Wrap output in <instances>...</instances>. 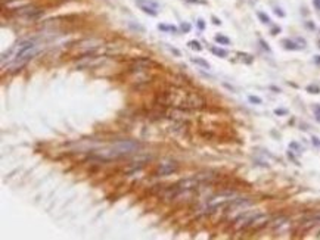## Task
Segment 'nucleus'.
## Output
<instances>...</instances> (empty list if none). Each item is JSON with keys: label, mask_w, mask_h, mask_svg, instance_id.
<instances>
[{"label": "nucleus", "mask_w": 320, "mask_h": 240, "mask_svg": "<svg viewBox=\"0 0 320 240\" xmlns=\"http://www.w3.org/2000/svg\"><path fill=\"white\" fill-rule=\"evenodd\" d=\"M140 147L139 143L136 141H131V140H123V141H118L114 146H111L109 149H105V150L97 152V156L102 158V159H117V158L125 156L129 153H133L137 149Z\"/></svg>", "instance_id": "nucleus-1"}, {"label": "nucleus", "mask_w": 320, "mask_h": 240, "mask_svg": "<svg viewBox=\"0 0 320 240\" xmlns=\"http://www.w3.org/2000/svg\"><path fill=\"white\" fill-rule=\"evenodd\" d=\"M176 169H177L176 162H165V164H161V167L158 168V174L159 175H168V174L174 173Z\"/></svg>", "instance_id": "nucleus-2"}, {"label": "nucleus", "mask_w": 320, "mask_h": 240, "mask_svg": "<svg viewBox=\"0 0 320 240\" xmlns=\"http://www.w3.org/2000/svg\"><path fill=\"white\" fill-rule=\"evenodd\" d=\"M282 44H283V47L286 50H299V49H303V46H298L294 40H289V39L282 40Z\"/></svg>", "instance_id": "nucleus-3"}, {"label": "nucleus", "mask_w": 320, "mask_h": 240, "mask_svg": "<svg viewBox=\"0 0 320 240\" xmlns=\"http://www.w3.org/2000/svg\"><path fill=\"white\" fill-rule=\"evenodd\" d=\"M139 7H140L142 11L145 12V13H148V15H152V16H157V7H152V6L149 5H137Z\"/></svg>", "instance_id": "nucleus-4"}, {"label": "nucleus", "mask_w": 320, "mask_h": 240, "mask_svg": "<svg viewBox=\"0 0 320 240\" xmlns=\"http://www.w3.org/2000/svg\"><path fill=\"white\" fill-rule=\"evenodd\" d=\"M211 52H213L215 56H219V58H227V50H224V49H221V47H211Z\"/></svg>", "instance_id": "nucleus-5"}, {"label": "nucleus", "mask_w": 320, "mask_h": 240, "mask_svg": "<svg viewBox=\"0 0 320 240\" xmlns=\"http://www.w3.org/2000/svg\"><path fill=\"white\" fill-rule=\"evenodd\" d=\"M215 41L220 43V44H223V46L230 44V39H227L226 35H221V34H217V35H215Z\"/></svg>", "instance_id": "nucleus-6"}, {"label": "nucleus", "mask_w": 320, "mask_h": 240, "mask_svg": "<svg viewBox=\"0 0 320 240\" xmlns=\"http://www.w3.org/2000/svg\"><path fill=\"white\" fill-rule=\"evenodd\" d=\"M158 28H159L161 31H170V33H177V27H174V25H167V24H159V25H158Z\"/></svg>", "instance_id": "nucleus-7"}, {"label": "nucleus", "mask_w": 320, "mask_h": 240, "mask_svg": "<svg viewBox=\"0 0 320 240\" xmlns=\"http://www.w3.org/2000/svg\"><path fill=\"white\" fill-rule=\"evenodd\" d=\"M192 62H193V63H196V65H201V67L205 68V69H209V63H208L207 61L201 59V58H192Z\"/></svg>", "instance_id": "nucleus-8"}, {"label": "nucleus", "mask_w": 320, "mask_h": 240, "mask_svg": "<svg viewBox=\"0 0 320 240\" xmlns=\"http://www.w3.org/2000/svg\"><path fill=\"white\" fill-rule=\"evenodd\" d=\"M187 46L191 47V49H193V50H202V46H201V43L199 41H196V40H191L189 43H187Z\"/></svg>", "instance_id": "nucleus-9"}, {"label": "nucleus", "mask_w": 320, "mask_h": 240, "mask_svg": "<svg viewBox=\"0 0 320 240\" xmlns=\"http://www.w3.org/2000/svg\"><path fill=\"white\" fill-rule=\"evenodd\" d=\"M307 91H308V93H311V95H319V93H320V87L317 85V84H310V85H307Z\"/></svg>", "instance_id": "nucleus-10"}, {"label": "nucleus", "mask_w": 320, "mask_h": 240, "mask_svg": "<svg viewBox=\"0 0 320 240\" xmlns=\"http://www.w3.org/2000/svg\"><path fill=\"white\" fill-rule=\"evenodd\" d=\"M257 16L260 18V21H261L263 24H270V22H271V21H270V18L267 16L264 12H258V13H257Z\"/></svg>", "instance_id": "nucleus-11"}, {"label": "nucleus", "mask_w": 320, "mask_h": 240, "mask_svg": "<svg viewBox=\"0 0 320 240\" xmlns=\"http://www.w3.org/2000/svg\"><path fill=\"white\" fill-rule=\"evenodd\" d=\"M248 100L251 102L252 105H261L263 103V100L260 99L258 96H248Z\"/></svg>", "instance_id": "nucleus-12"}, {"label": "nucleus", "mask_w": 320, "mask_h": 240, "mask_svg": "<svg viewBox=\"0 0 320 240\" xmlns=\"http://www.w3.org/2000/svg\"><path fill=\"white\" fill-rule=\"evenodd\" d=\"M129 27L130 28H133V30H136V31H140V33H145V28L142 27V25H136V24H133V22H129Z\"/></svg>", "instance_id": "nucleus-13"}, {"label": "nucleus", "mask_w": 320, "mask_h": 240, "mask_svg": "<svg viewBox=\"0 0 320 240\" xmlns=\"http://www.w3.org/2000/svg\"><path fill=\"white\" fill-rule=\"evenodd\" d=\"M313 111H314V115H316V119L320 122V105L319 103H316L314 106H313Z\"/></svg>", "instance_id": "nucleus-14"}, {"label": "nucleus", "mask_w": 320, "mask_h": 240, "mask_svg": "<svg viewBox=\"0 0 320 240\" xmlns=\"http://www.w3.org/2000/svg\"><path fill=\"white\" fill-rule=\"evenodd\" d=\"M273 11H275V13L277 15V16H280V18H285V15H286V13L283 12V9H282V7H277V6H275Z\"/></svg>", "instance_id": "nucleus-15"}, {"label": "nucleus", "mask_w": 320, "mask_h": 240, "mask_svg": "<svg viewBox=\"0 0 320 240\" xmlns=\"http://www.w3.org/2000/svg\"><path fill=\"white\" fill-rule=\"evenodd\" d=\"M180 28H181V31H185V33H189V31H191V28H192V27H191V24H187V22H183V24H181V27H180Z\"/></svg>", "instance_id": "nucleus-16"}, {"label": "nucleus", "mask_w": 320, "mask_h": 240, "mask_svg": "<svg viewBox=\"0 0 320 240\" xmlns=\"http://www.w3.org/2000/svg\"><path fill=\"white\" fill-rule=\"evenodd\" d=\"M275 113L276 115H288V109H280V108H277V109H275Z\"/></svg>", "instance_id": "nucleus-17"}, {"label": "nucleus", "mask_w": 320, "mask_h": 240, "mask_svg": "<svg viewBox=\"0 0 320 240\" xmlns=\"http://www.w3.org/2000/svg\"><path fill=\"white\" fill-rule=\"evenodd\" d=\"M289 147H291V149H295V150H297L298 153H299V150H301V147H299V145H298V143H295V141H292L291 145H289Z\"/></svg>", "instance_id": "nucleus-18"}, {"label": "nucleus", "mask_w": 320, "mask_h": 240, "mask_svg": "<svg viewBox=\"0 0 320 240\" xmlns=\"http://www.w3.org/2000/svg\"><path fill=\"white\" fill-rule=\"evenodd\" d=\"M260 44L263 46V49H264V50H267V52H270V47H269V46H267V43H266V41H264V40H260Z\"/></svg>", "instance_id": "nucleus-19"}, {"label": "nucleus", "mask_w": 320, "mask_h": 240, "mask_svg": "<svg viewBox=\"0 0 320 240\" xmlns=\"http://www.w3.org/2000/svg\"><path fill=\"white\" fill-rule=\"evenodd\" d=\"M198 27H199V30H204L205 28V22H204V19H198Z\"/></svg>", "instance_id": "nucleus-20"}, {"label": "nucleus", "mask_w": 320, "mask_h": 240, "mask_svg": "<svg viewBox=\"0 0 320 240\" xmlns=\"http://www.w3.org/2000/svg\"><path fill=\"white\" fill-rule=\"evenodd\" d=\"M313 145L314 146H317V147H320V139H317V137H313Z\"/></svg>", "instance_id": "nucleus-21"}, {"label": "nucleus", "mask_w": 320, "mask_h": 240, "mask_svg": "<svg viewBox=\"0 0 320 240\" xmlns=\"http://www.w3.org/2000/svg\"><path fill=\"white\" fill-rule=\"evenodd\" d=\"M313 5H314V7L317 11H320V0H313Z\"/></svg>", "instance_id": "nucleus-22"}, {"label": "nucleus", "mask_w": 320, "mask_h": 240, "mask_svg": "<svg viewBox=\"0 0 320 240\" xmlns=\"http://www.w3.org/2000/svg\"><path fill=\"white\" fill-rule=\"evenodd\" d=\"M213 22L215 24V25H220V24H221V21H220V19H217L215 16H213Z\"/></svg>", "instance_id": "nucleus-23"}, {"label": "nucleus", "mask_w": 320, "mask_h": 240, "mask_svg": "<svg viewBox=\"0 0 320 240\" xmlns=\"http://www.w3.org/2000/svg\"><path fill=\"white\" fill-rule=\"evenodd\" d=\"M279 31H280V28L276 27V28H273V30H271V34H273V35H276V34L279 33Z\"/></svg>", "instance_id": "nucleus-24"}, {"label": "nucleus", "mask_w": 320, "mask_h": 240, "mask_svg": "<svg viewBox=\"0 0 320 240\" xmlns=\"http://www.w3.org/2000/svg\"><path fill=\"white\" fill-rule=\"evenodd\" d=\"M314 62L320 65V56H314Z\"/></svg>", "instance_id": "nucleus-25"}, {"label": "nucleus", "mask_w": 320, "mask_h": 240, "mask_svg": "<svg viewBox=\"0 0 320 240\" xmlns=\"http://www.w3.org/2000/svg\"><path fill=\"white\" fill-rule=\"evenodd\" d=\"M186 2H189V3H199L201 0H186Z\"/></svg>", "instance_id": "nucleus-26"}, {"label": "nucleus", "mask_w": 320, "mask_h": 240, "mask_svg": "<svg viewBox=\"0 0 320 240\" xmlns=\"http://www.w3.org/2000/svg\"><path fill=\"white\" fill-rule=\"evenodd\" d=\"M307 27H308L310 30H313V28H314V25H313V24H311V22H307Z\"/></svg>", "instance_id": "nucleus-27"}]
</instances>
